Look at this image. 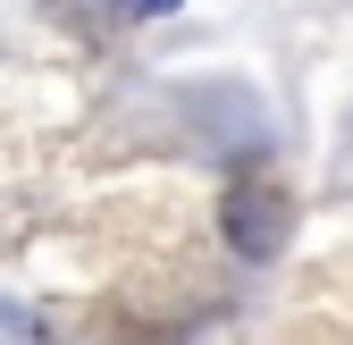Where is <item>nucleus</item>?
<instances>
[{
	"label": "nucleus",
	"mask_w": 353,
	"mask_h": 345,
	"mask_svg": "<svg viewBox=\"0 0 353 345\" xmlns=\"http://www.w3.org/2000/svg\"><path fill=\"white\" fill-rule=\"evenodd\" d=\"M228 244L244 253V262H270V253L286 244V194L261 186V177L236 186V194H228Z\"/></svg>",
	"instance_id": "obj_1"
}]
</instances>
